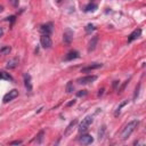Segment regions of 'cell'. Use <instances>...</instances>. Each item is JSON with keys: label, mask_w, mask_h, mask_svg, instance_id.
<instances>
[{"label": "cell", "mask_w": 146, "mask_h": 146, "mask_svg": "<svg viewBox=\"0 0 146 146\" xmlns=\"http://www.w3.org/2000/svg\"><path fill=\"white\" fill-rule=\"evenodd\" d=\"M137 125H138V121H137V120L130 121V122L123 128V130H122V132H121V139H122V140H125L128 137H130V135L133 132V130L137 128Z\"/></svg>", "instance_id": "cell-1"}, {"label": "cell", "mask_w": 146, "mask_h": 146, "mask_svg": "<svg viewBox=\"0 0 146 146\" xmlns=\"http://www.w3.org/2000/svg\"><path fill=\"white\" fill-rule=\"evenodd\" d=\"M92 121H94V116H92V115L86 116V117L82 120V122L80 123V125H79V131H80V132L87 131L88 128H89V125L92 123Z\"/></svg>", "instance_id": "cell-2"}, {"label": "cell", "mask_w": 146, "mask_h": 146, "mask_svg": "<svg viewBox=\"0 0 146 146\" xmlns=\"http://www.w3.org/2000/svg\"><path fill=\"white\" fill-rule=\"evenodd\" d=\"M40 43H41L42 48H44V49H49L52 46V41H51V39H50V36L48 34H42L41 35Z\"/></svg>", "instance_id": "cell-3"}, {"label": "cell", "mask_w": 146, "mask_h": 146, "mask_svg": "<svg viewBox=\"0 0 146 146\" xmlns=\"http://www.w3.org/2000/svg\"><path fill=\"white\" fill-rule=\"evenodd\" d=\"M18 96V90L17 89H13V90H10L9 92H7L5 96H3V103L6 104V103H9V102H11L13 99H15L16 97Z\"/></svg>", "instance_id": "cell-4"}, {"label": "cell", "mask_w": 146, "mask_h": 146, "mask_svg": "<svg viewBox=\"0 0 146 146\" xmlns=\"http://www.w3.org/2000/svg\"><path fill=\"white\" fill-rule=\"evenodd\" d=\"M96 79H97L96 75H87V76L79 78L76 81H78V83H80V84H87V83H91V82H94Z\"/></svg>", "instance_id": "cell-5"}, {"label": "cell", "mask_w": 146, "mask_h": 146, "mask_svg": "<svg viewBox=\"0 0 146 146\" xmlns=\"http://www.w3.org/2000/svg\"><path fill=\"white\" fill-rule=\"evenodd\" d=\"M79 141H80L81 144H83V145H89V144H91V143L94 141V138H92L90 135L86 133V135H82V136L79 138Z\"/></svg>", "instance_id": "cell-6"}, {"label": "cell", "mask_w": 146, "mask_h": 146, "mask_svg": "<svg viewBox=\"0 0 146 146\" xmlns=\"http://www.w3.org/2000/svg\"><path fill=\"white\" fill-rule=\"evenodd\" d=\"M18 64H19V59H18L17 57H15V58H11V59H9V60L7 62L6 67L9 68V70H11V68H15Z\"/></svg>", "instance_id": "cell-7"}, {"label": "cell", "mask_w": 146, "mask_h": 146, "mask_svg": "<svg viewBox=\"0 0 146 146\" xmlns=\"http://www.w3.org/2000/svg\"><path fill=\"white\" fill-rule=\"evenodd\" d=\"M40 31H41L43 34H48V35H49V34L52 32V24H51V23H47V24L42 25L41 29H40Z\"/></svg>", "instance_id": "cell-8"}, {"label": "cell", "mask_w": 146, "mask_h": 146, "mask_svg": "<svg viewBox=\"0 0 146 146\" xmlns=\"http://www.w3.org/2000/svg\"><path fill=\"white\" fill-rule=\"evenodd\" d=\"M140 34H141V30H140V29L135 30V31H133L132 33H130V35L128 36V42H131V41L138 39V38L140 36Z\"/></svg>", "instance_id": "cell-9"}, {"label": "cell", "mask_w": 146, "mask_h": 146, "mask_svg": "<svg viewBox=\"0 0 146 146\" xmlns=\"http://www.w3.org/2000/svg\"><path fill=\"white\" fill-rule=\"evenodd\" d=\"M97 42H98V36L95 35V36L90 40V42H89V46H88V52H91V51L95 50V48H96V46H97Z\"/></svg>", "instance_id": "cell-10"}, {"label": "cell", "mask_w": 146, "mask_h": 146, "mask_svg": "<svg viewBox=\"0 0 146 146\" xmlns=\"http://www.w3.org/2000/svg\"><path fill=\"white\" fill-rule=\"evenodd\" d=\"M102 66H103L102 63H94V64H91V65H89L87 67H83L82 72H88V71H91V70H97V68H99Z\"/></svg>", "instance_id": "cell-11"}, {"label": "cell", "mask_w": 146, "mask_h": 146, "mask_svg": "<svg viewBox=\"0 0 146 146\" xmlns=\"http://www.w3.org/2000/svg\"><path fill=\"white\" fill-rule=\"evenodd\" d=\"M72 39H73V33H72L70 30H67V31L64 33V35H63V40H64V42H66V43H71Z\"/></svg>", "instance_id": "cell-12"}, {"label": "cell", "mask_w": 146, "mask_h": 146, "mask_svg": "<svg viewBox=\"0 0 146 146\" xmlns=\"http://www.w3.org/2000/svg\"><path fill=\"white\" fill-rule=\"evenodd\" d=\"M24 82H25V87L27 88V90L31 91L32 90V84H31V76H30V74H27V73L24 74Z\"/></svg>", "instance_id": "cell-13"}, {"label": "cell", "mask_w": 146, "mask_h": 146, "mask_svg": "<svg viewBox=\"0 0 146 146\" xmlns=\"http://www.w3.org/2000/svg\"><path fill=\"white\" fill-rule=\"evenodd\" d=\"M76 123H78V121L76 120H73V121H71L70 122V124L67 125V128H66V130H65V132H64V135L65 136H67V135H70L71 132H72V130H73V128L76 125Z\"/></svg>", "instance_id": "cell-14"}, {"label": "cell", "mask_w": 146, "mask_h": 146, "mask_svg": "<svg viewBox=\"0 0 146 146\" xmlns=\"http://www.w3.org/2000/svg\"><path fill=\"white\" fill-rule=\"evenodd\" d=\"M79 57V52L78 51H70L66 56H65V60H72Z\"/></svg>", "instance_id": "cell-15"}, {"label": "cell", "mask_w": 146, "mask_h": 146, "mask_svg": "<svg viewBox=\"0 0 146 146\" xmlns=\"http://www.w3.org/2000/svg\"><path fill=\"white\" fill-rule=\"evenodd\" d=\"M11 51V48L9 46H5L0 49V56H5V55H8L9 52Z\"/></svg>", "instance_id": "cell-16"}, {"label": "cell", "mask_w": 146, "mask_h": 146, "mask_svg": "<svg viewBox=\"0 0 146 146\" xmlns=\"http://www.w3.org/2000/svg\"><path fill=\"white\" fill-rule=\"evenodd\" d=\"M0 76H1V79H3V80L13 81V76H11L9 73H6V72H3V71H1V72H0Z\"/></svg>", "instance_id": "cell-17"}, {"label": "cell", "mask_w": 146, "mask_h": 146, "mask_svg": "<svg viewBox=\"0 0 146 146\" xmlns=\"http://www.w3.org/2000/svg\"><path fill=\"white\" fill-rule=\"evenodd\" d=\"M43 136H44V132H43V131H40V132L35 136L34 141H35V143H38V144H40V143L42 141V139H43Z\"/></svg>", "instance_id": "cell-18"}, {"label": "cell", "mask_w": 146, "mask_h": 146, "mask_svg": "<svg viewBox=\"0 0 146 146\" xmlns=\"http://www.w3.org/2000/svg\"><path fill=\"white\" fill-rule=\"evenodd\" d=\"M74 90V84H73V81H68L67 84H66V92L70 94Z\"/></svg>", "instance_id": "cell-19"}, {"label": "cell", "mask_w": 146, "mask_h": 146, "mask_svg": "<svg viewBox=\"0 0 146 146\" xmlns=\"http://www.w3.org/2000/svg\"><path fill=\"white\" fill-rule=\"evenodd\" d=\"M105 131H106V127H105V125H102L100 130L98 131V139H103V137H104V133H105Z\"/></svg>", "instance_id": "cell-20"}, {"label": "cell", "mask_w": 146, "mask_h": 146, "mask_svg": "<svg viewBox=\"0 0 146 146\" xmlns=\"http://www.w3.org/2000/svg\"><path fill=\"white\" fill-rule=\"evenodd\" d=\"M97 9V5H94V3H90L86 7V11H94Z\"/></svg>", "instance_id": "cell-21"}, {"label": "cell", "mask_w": 146, "mask_h": 146, "mask_svg": "<svg viewBox=\"0 0 146 146\" xmlns=\"http://www.w3.org/2000/svg\"><path fill=\"white\" fill-rule=\"evenodd\" d=\"M127 103H128V102H127V100H124V102H122V103L120 104V106L116 108V112H115V114H114L115 116H117V114H120V112H121V108H122V107H123V106H124Z\"/></svg>", "instance_id": "cell-22"}, {"label": "cell", "mask_w": 146, "mask_h": 146, "mask_svg": "<svg viewBox=\"0 0 146 146\" xmlns=\"http://www.w3.org/2000/svg\"><path fill=\"white\" fill-rule=\"evenodd\" d=\"M94 30H95V25H92V24H88L86 26V31L87 32H90V31H94Z\"/></svg>", "instance_id": "cell-23"}, {"label": "cell", "mask_w": 146, "mask_h": 146, "mask_svg": "<svg viewBox=\"0 0 146 146\" xmlns=\"http://www.w3.org/2000/svg\"><path fill=\"white\" fill-rule=\"evenodd\" d=\"M139 90H140V84H138V86L136 87V89H135V95H133V99H136V98H137V96H138V94H139Z\"/></svg>", "instance_id": "cell-24"}, {"label": "cell", "mask_w": 146, "mask_h": 146, "mask_svg": "<svg viewBox=\"0 0 146 146\" xmlns=\"http://www.w3.org/2000/svg\"><path fill=\"white\" fill-rule=\"evenodd\" d=\"M129 81H130V80H127V81H124V83H123V84L121 86V88L119 89V92H122V91L124 90V88H125V86H127V84L129 83Z\"/></svg>", "instance_id": "cell-25"}, {"label": "cell", "mask_w": 146, "mask_h": 146, "mask_svg": "<svg viewBox=\"0 0 146 146\" xmlns=\"http://www.w3.org/2000/svg\"><path fill=\"white\" fill-rule=\"evenodd\" d=\"M9 2H10V5H11V6L17 7V6H18V2H19V0H9Z\"/></svg>", "instance_id": "cell-26"}, {"label": "cell", "mask_w": 146, "mask_h": 146, "mask_svg": "<svg viewBox=\"0 0 146 146\" xmlns=\"http://www.w3.org/2000/svg\"><path fill=\"white\" fill-rule=\"evenodd\" d=\"M84 95H87V91L86 90H81V91L78 92V96H84Z\"/></svg>", "instance_id": "cell-27"}, {"label": "cell", "mask_w": 146, "mask_h": 146, "mask_svg": "<svg viewBox=\"0 0 146 146\" xmlns=\"http://www.w3.org/2000/svg\"><path fill=\"white\" fill-rule=\"evenodd\" d=\"M19 144H22V140H15L10 143V145H19Z\"/></svg>", "instance_id": "cell-28"}, {"label": "cell", "mask_w": 146, "mask_h": 146, "mask_svg": "<svg viewBox=\"0 0 146 146\" xmlns=\"http://www.w3.org/2000/svg\"><path fill=\"white\" fill-rule=\"evenodd\" d=\"M104 88H102V89H99V91H98V96L100 97V96H103V94H104Z\"/></svg>", "instance_id": "cell-29"}, {"label": "cell", "mask_w": 146, "mask_h": 146, "mask_svg": "<svg viewBox=\"0 0 146 146\" xmlns=\"http://www.w3.org/2000/svg\"><path fill=\"white\" fill-rule=\"evenodd\" d=\"M74 104H75V100L73 99V100H71L70 103H67V106H71V105H74Z\"/></svg>", "instance_id": "cell-30"}, {"label": "cell", "mask_w": 146, "mask_h": 146, "mask_svg": "<svg viewBox=\"0 0 146 146\" xmlns=\"http://www.w3.org/2000/svg\"><path fill=\"white\" fill-rule=\"evenodd\" d=\"M3 35V30H2V27H0V36H2Z\"/></svg>", "instance_id": "cell-31"}, {"label": "cell", "mask_w": 146, "mask_h": 146, "mask_svg": "<svg viewBox=\"0 0 146 146\" xmlns=\"http://www.w3.org/2000/svg\"><path fill=\"white\" fill-rule=\"evenodd\" d=\"M60 1H62V0H56V2H58V3H59Z\"/></svg>", "instance_id": "cell-32"}, {"label": "cell", "mask_w": 146, "mask_h": 146, "mask_svg": "<svg viewBox=\"0 0 146 146\" xmlns=\"http://www.w3.org/2000/svg\"><path fill=\"white\" fill-rule=\"evenodd\" d=\"M1 10H2V7H0V11H1Z\"/></svg>", "instance_id": "cell-33"}, {"label": "cell", "mask_w": 146, "mask_h": 146, "mask_svg": "<svg viewBox=\"0 0 146 146\" xmlns=\"http://www.w3.org/2000/svg\"><path fill=\"white\" fill-rule=\"evenodd\" d=\"M0 80H1V76H0Z\"/></svg>", "instance_id": "cell-34"}, {"label": "cell", "mask_w": 146, "mask_h": 146, "mask_svg": "<svg viewBox=\"0 0 146 146\" xmlns=\"http://www.w3.org/2000/svg\"><path fill=\"white\" fill-rule=\"evenodd\" d=\"M91 1H94V0H91Z\"/></svg>", "instance_id": "cell-35"}]
</instances>
